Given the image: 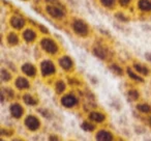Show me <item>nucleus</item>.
<instances>
[{
	"mask_svg": "<svg viewBox=\"0 0 151 141\" xmlns=\"http://www.w3.org/2000/svg\"><path fill=\"white\" fill-rule=\"evenodd\" d=\"M126 73H127L128 77H129L132 81H136V82H144L143 77L141 76V75H139L137 72H134L130 67H128V69H126Z\"/></svg>",
	"mask_w": 151,
	"mask_h": 141,
	"instance_id": "nucleus-21",
	"label": "nucleus"
},
{
	"mask_svg": "<svg viewBox=\"0 0 151 141\" xmlns=\"http://www.w3.org/2000/svg\"><path fill=\"white\" fill-rule=\"evenodd\" d=\"M132 0H117V4L121 9H127L132 5Z\"/></svg>",
	"mask_w": 151,
	"mask_h": 141,
	"instance_id": "nucleus-26",
	"label": "nucleus"
},
{
	"mask_svg": "<svg viewBox=\"0 0 151 141\" xmlns=\"http://www.w3.org/2000/svg\"><path fill=\"white\" fill-rule=\"evenodd\" d=\"M21 69L24 75H26L27 77H30V78H33L36 75V67H34L32 63H29V62L24 63V64L22 65Z\"/></svg>",
	"mask_w": 151,
	"mask_h": 141,
	"instance_id": "nucleus-10",
	"label": "nucleus"
},
{
	"mask_svg": "<svg viewBox=\"0 0 151 141\" xmlns=\"http://www.w3.org/2000/svg\"><path fill=\"white\" fill-rule=\"evenodd\" d=\"M96 140L97 141H113V136L110 132L106 130L99 131L96 134Z\"/></svg>",
	"mask_w": 151,
	"mask_h": 141,
	"instance_id": "nucleus-15",
	"label": "nucleus"
},
{
	"mask_svg": "<svg viewBox=\"0 0 151 141\" xmlns=\"http://www.w3.org/2000/svg\"><path fill=\"white\" fill-rule=\"evenodd\" d=\"M49 141H60V139L56 135H51V136H49Z\"/></svg>",
	"mask_w": 151,
	"mask_h": 141,
	"instance_id": "nucleus-31",
	"label": "nucleus"
},
{
	"mask_svg": "<svg viewBox=\"0 0 151 141\" xmlns=\"http://www.w3.org/2000/svg\"><path fill=\"white\" fill-rule=\"evenodd\" d=\"M6 42L9 46H17L20 42V38H19V35H18L16 32L14 31H11L7 33L6 35Z\"/></svg>",
	"mask_w": 151,
	"mask_h": 141,
	"instance_id": "nucleus-17",
	"label": "nucleus"
},
{
	"mask_svg": "<svg viewBox=\"0 0 151 141\" xmlns=\"http://www.w3.org/2000/svg\"><path fill=\"white\" fill-rule=\"evenodd\" d=\"M70 28L73 31V33H76L77 35L85 38L89 34L90 32V28L89 25L82 19L79 18H73L70 22Z\"/></svg>",
	"mask_w": 151,
	"mask_h": 141,
	"instance_id": "nucleus-2",
	"label": "nucleus"
},
{
	"mask_svg": "<svg viewBox=\"0 0 151 141\" xmlns=\"http://www.w3.org/2000/svg\"><path fill=\"white\" fill-rule=\"evenodd\" d=\"M25 124L29 130L31 131H36L40 126V122L38 120V118L36 116L33 115H28L25 118Z\"/></svg>",
	"mask_w": 151,
	"mask_h": 141,
	"instance_id": "nucleus-8",
	"label": "nucleus"
},
{
	"mask_svg": "<svg viewBox=\"0 0 151 141\" xmlns=\"http://www.w3.org/2000/svg\"><path fill=\"white\" fill-rule=\"evenodd\" d=\"M134 69L142 77L148 76L149 73H150V69H149L146 65L142 64V63H138V62L134 63Z\"/></svg>",
	"mask_w": 151,
	"mask_h": 141,
	"instance_id": "nucleus-14",
	"label": "nucleus"
},
{
	"mask_svg": "<svg viewBox=\"0 0 151 141\" xmlns=\"http://www.w3.org/2000/svg\"><path fill=\"white\" fill-rule=\"evenodd\" d=\"M146 58H147V60L151 62V53H147V54H146Z\"/></svg>",
	"mask_w": 151,
	"mask_h": 141,
	"instance_id": "nucleus-32",
	"label": "nucleus"
},
{
	"mask_svg": "<svg viewBox=\"0 0 151 141\" xmlns=\"http://www.w3.org/2000/svg\"><path fill=\"white\" fill-rule=\"evenodd\" d=\"M9 25L15 30H22L26 26V19L20 14H14L9 18Z\"/></svg>",
	"mask_w": 151,
	"mask_h": 141,
	"instance_id": "nucleus-5",
	"label": "nucleus"
},
{
	"mask_svg": "<svg viewBox=\"0 0 151 141\" xmlns=\"http://www.w3.org/2000/svg\"><path fill=\"white\" fill-rule=\"evenodd\" d=\"M93 53L97 58L101 59V60H105L107 58V50H106L104 47L101 46H96L93 48Z\"/></svg>",
	"mask_w": 151,
	"mask_h": 141,
	"instance_id": "nucleus-18",
	"label": "nucleus"
},
{
	"mask_svg": "<svg viewBox=\"0 0 151 141\" xmlns=\"http://www.w3.org/2000/svg\"><path fill=\"white\" fill-rule=\"evenodd\" d=\"M59 65H60L61 69H64V71H69V69H73V61L69 56L64 55V56H62V57L59 58Z\"/></svg>",
	"mask_w": 151,
	"mask_h": 141,
	"instance_id": "nucleus-11",
	"label": "nucleus"
},
{
	"mask_svg": "<svg viewBox=\"0 0 151 141\" xmlns=\"http://www.w3.org/2000/svg\"><path fill=\"white\" fill-rule=\"evenodd\" d=\"M149 124H150V126H151V116L149 117Z\"/></svg>",
	"mask_w": 151,
	"mask_h": 141,
	"instance_id": "nucleus-34",
	"label": "nucleus"
},
{
	"mask_svg": "<svg viewBox=\"0 0 151 141\" xmlns=\"http://www.w3.org/2000/svg\"><path fill=\"white\" fill-rule=\"evenodd\" d=\"M38 29H40V31L42 32V33H44V34H48L49 33L48 28H46V26H44V25H38Z\"/></svg>",
	"mask_w": 151,
	"mask_h": 141,
	"instance_id": "nucleus-30",
	"label": "nucleus"
},
{
	"mask_svg": "<svg viewBox=\"0 0 151 141\" xmlns=\"http://www.w3.org/2000/svg\"><path fill=\"white\" fill-rule=\"evenodd\" d=\"M22 1H28V0H22Z\"/></svg>",
	"mask_w": 151,
	"mask_h": 141,
	"instance_id": "nucleus-35",
	"label": "nucleus"
},
{
	"mask_svg": "<svg viewBox=\"0 0 151 141\" xmlns=\"http://www.w3.org/2000/svg\"><path fill=\"white\" fill-rule=\"evenodd\" d=\"M82 128L84 131H87V132H92L94 130V126H93L91 122H88V121H84L82 124Z\"/></svg>",
	"mask_w": 151,
	"mask_h": 141,
	"instance_id": "nucleus-29",
	"label": "nucleus"
},
{
	"mask_svg": "<svg viewBox=\"0 0 151 141\" xmlns=\"http://www.w3.org/2000/svg\"><path fill=\"white\" fill-rule=\"evenodd\" d=\"M13 141H23L22 139H20V138H16V139H14Z\"/></svg>",
	"mask_w": 151,
	"mask_h": 141,
	"instance_id": "nucleus-33",
	"label": "nucleus"
},
{
	"mask_svg": "<svg viewBox=\"0 0 151 141\" xmlns=\"http://www.w3.org/2000/svg\"><path fill=\"white\" fill-rule=\"evenodd\" d=\"M15 86L19 90H26L30 87V83L25 77H18L15 80Z\"/></svg>",
	"mask_w": 151,
	"mask_h": 141,
	"instance_id": "nucleus-12",
	"label": "nucleus"
},
{
	"mask_svg": "<svg viewBox=\"0 0 151 141\" xmlns=\"http://www.w3.org/2000/svg\"><path fill=\"white\" fill-rule=\"evenodd\" d=\"M137 108H138L139 111L143 112V113H149L151 111V107L148 104H139Z\"/></svg>",
	"mask_w": 151,
	"mask_h": 141,
	"instance_id": "nucleus-27",
	"label": "nucleus"
},
{
	"mask_svg": "<svg viewBox=\"0 0 151 141\" xmlns=\"http://www.w3.org/2000/svg\"><path fill=\"white\" fill-rule=\"evenodd\" d=\"M23 102L28 106H36L38 104V100L34 95H29V93H25L23 95Z\"/></svg>",
	"mask_w": 151,
	"mask_h": 141,
	"instance_id": "nucleus-19",
	"label": "nucleus"
},
{
	"mask_svg": "<svg viewBox=\"0 0 151 141\" xmlns=\"http://www.w3.org/2000/svg\"><path fill=\"white\" fill-rule=\"evenodd\" d=\"M128 97H129V99L132 100V101H136V100H138L139 98H140V93H139V91L137 90V89H130V90L128 91Z\"/></svg>",
	"mask_w": 151,
	"mask_h": 141,
	"instance_id": "nucleus-28",
	"label": "nucleus"
},
{
	"mask_svg": "<svg viewBox=\"0 0 151 141\" xmlns=\"http://www.w3.org/2000/svg\"><path fill=\"white\" fill-rule=\"evenodd\" d=\"M89 119H90L91 121L101 124V122H103L104 120L106 119V116H105V114L101 113V112L94 111V112H91V113L89 114Z\"/></svg>",
	"mask_w": 151,
	"mask_h": 141,
	"instance_id": "nucleus-16",
	"label": "nucleus"
},
{
	"mask_svg": "<svg viewBox=\"0 0 151 141\" xmlns=\"http://www.w3.org/2000/svg\"><path fill=\"white\" fill-rule=\"evenodd\" d=\"M11 79H12L11 72H9V69L2 67V69H1V80H2L3 82H9Z\"/></svg>",
	"mask_w": 151,
	"mask_h": 141,
	"instance_id": "nucleus-23",
	"label": "nucleus"
},
{
	"mask_svg": "<svg viewBox=\"0 0 151 141\" xmlns=\"http://www.w3.org/2000/svg\"><path fill=\"white\" fill-rule=\"evenodd\" d=\"M78 98L76 97L75 95H73V93H67V95H64L61 98V104L65 108H73L78 105Z\"/></svg>",
	"mask_w": 151,
	"mask_h": 141,
	"instance_id": "nucleus-6",
	"label": "nucleus"
},
{
	"mask_svg": "<svg viewBox=\"0 0 151 141\" xmlns=\"http://www.w3.org/2000/svg\"><path fill=\"white\" fill-rule=\"evenodd\" d=\"M40 48L50 55H56L59 52V47L57 43L51 38H42L40 42Z\"/></svg>",
	"mask_w": 151,
	"mask_h": 141,
	"instance_id": "nucleus-3",
	"label": "nucleus"
},
{
	"mask_svg": "<svg viewBox=\"0 0 151 141\" xmlns=\"http://www.w3.org/2000/svg\"><path fill=\"white\" fill-rule=\"evenodd\" d=\"M22 38L26 43H33L37 38V33L33 28H25L22 31Z\"/></svg>",
	"mask_w": 151,
	"mask_h": 141,
	"instance_id": "nucleus-7",
	"label": "nucleus"
},
{
	"mask_svg": "<svg viewBox=\"0 0 151 141\" xmlns=\"http://www.w3.org/2000/svg\"><path fill=\"white\" fill-rule=\"evenodd\" d=\"M110 69H111V71L114 73V74L118 75V76H121V75H123V69H122V67H120L119 64L113 63V64L110 65Z\"/></svg>",
	"mask_w": 151,
	"mask_h": 141,
	"instance_id": "nucleus-24",
	"label": "nucleus"
},
{
	"mask_svg": "<svg viewBox=\"0 0 151 141\" xmlns=\"http://www.w3.org/2000/svg\"><path fill=\"white\" fill-rule=\"evenodd\" d=\"M150 1H151V0H150Z\"/></svg>",
	"mask_w": 151,
	"mask_h": 141,
	"instance_id": "nucleus-37",
	"label": "nucleus"
},
{
	"mask_svg": "<svg viewBox=\"0 0 151 141\" xmlns=\"http://www.w3.org/2000/svg\"><path fill=\"white\" fill-rule=\"evenodd\" d=\"M137 9L143 14H151V1L150 0H138Z\"/></svg>",
	"mask_w": 151,
	"mask_h": 141,
	"instance_id": "nucleus-9",
	"label": "nucleus"
},
{
	"mask_svg": "<svg viewBox=\"0 0 151 141\" xmlns=\"http://www.w3.org/2000/svg\"><path fill=\"white\" fill-rule=\"evenodd\" d=\"M40 74L44 77H51L56 73V67L53 63V61L49 60V59H45L40 62Z\"/></svg>",
	"mask_w": 151,
	"mask_h": 141,
	"instance_id": "nucleus-4",
	"label": "nucleus"
},
{
	"mask_svg": "<svg viewBox=\"0 0 151 141\" xmlns=\"http://www.w3.org/2000/svg\"><path fill=\"white\" fill-rule=\"evenodd\" d=\"M45 12L49 17L57 21H61L66 17V9L62 3L61 4H46Z\"/></svg>",
	"mask_w": 151,
	"mask_h": 141,
	"instance_id": "nucleus-1",
	"label": "nucleus"
},
{
	"mask_svg": "<svg viewBox=\"0 0 151 141\" xmlns=\"http://www.w3.org/2000/svg\"><path fill=\"white\" fill-rule=\"evenodd\" d=\"M66 89V84L63 80H58L55 83V91L57 93H63Z\"/></svg>",
	"mask_w": 151,
	"mask_h": 141,
	"instance_id": "nucleus-22",
	"label": "nucleus"
},
{
	"mask_svg": "<svg viewBox=\"0 0 151 141\" xmlns=\"http://www.w3.org/2000/svg\"><path fill=\"white\" fill-rule=\"evenodd\" d=\"M115 18L121 22H127L128 20H129L128 19V16H126L125 14H124V12H122V11H119V12H117V13H115Z\"/></svg>",
	"mask_w": 151,
	"mask_h": 141,
	"instance_id": "nucleus-25",
	"label": "nucleus"
},
{
	"mask_svg": "<svg viewBox=\"0 0 151 141\" xmlns=\"http://www.w3.org/2000/svg\"><path fill=\"white\" fill-rule=\"evenodd\" d=\"M9 110H11V114L15 118H20L24 113L23 107H22V106L20 105V104H18V103L13 104V105L11 106V108H9Z\"/></svg>",
	"mask_w": 151,
	"mask_h": 141,
	"instance_id": "nucleus-13",
	"label": "nucleus"
},
{
	"mask_svg": "<svg viewBox=\"0 0 151 141\" xmlns=\"http://www.w3.org/2000/svg\"><path fill=\"white\" fill-rule=\"evenodd\" d=\"M101 5L106 9H114L117 4V0H99Z\"/></svg>",
	"mask_w": 151,
	"mask_h": 141,
	"instance_id": "nucleus-20",
	"label": "nucleus"
},
{
	"mask_svg": "<svg viewBox=\"0 0 151 141\" xmlns=\"http://www.w3.org/2000/svg\"><path fill=\"white\" fill-rule=\"evenodd\" d=\"M1 141H3V140H1Z\"/></svg>",
	"mask_w": 151,
	"mask_h": 141,
	"instance_id": "nucleus-36",
	"label": "nucleus"
}]
</instances>
